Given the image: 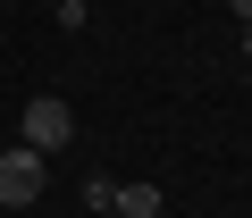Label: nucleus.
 <instances>
[{
    "mask_svg": "<svg viewBox=\"0 0 252 218\" xmlns=\"http://www.w3.org/2000/svg\"><path fill=\"white\" fill-rule=\"evenodd\" d=\"M42 185H51V160H42V151H26V143H9V151H0V210L42 201Z\"/></svg>",
    "mask_w": 252,
    "mask_h": 218,
    "instance_id": "nucleus-1",
    "label": "nucleus"
},
{
    "mask_svg": "<svg viewBox=\"0 0 252 218\" xmlns=\"http://www.w3.org/2000/svg\"><path fill=\"white\" fill-rule=\"evenodd\" d=\"M67 135H76V109H67L59 92H42V101H26V118H17V143H26V151H42V160H51V151H59Z\"/></svg>",
    "mask_w": 252,
    "mask_h": 218,
    "instance_id": "nucleus-2",
    "label": "nucleus"
},
{
    "mask_svg": "<svg viewBox=\"0 0 252 218\" xmlns=\"http://www.w3.org/2000/svg\"><path fill=\"white\" fill-rule=\"evenodd\" d=\"M109 210H118V218H160V210H168V193H160L152 176H135V185H118V193H109Z\"/></svg>",
    "mask_w": 252,
    "mask_h": 218,
    "instance_id": "nucleus-3",
    "label": "nucleus"
},
{
    "mask_svg": "<svg viewBox=\"0 0 252 218\" xmlns=\"http://www.w3.org/2000/svg\"><path fill=\"white\" fill-rule=\"evenodd\" d=\"M227 9H235V17H244V26H252V0H227Z\"/></svg>",
    "mask_w": 252,
    "mask_h": 218,
    "instance_id": "nucleus-4",
    "label": "nucleus"
},
{
    "mask_svg": "<svg viewBox=\"0 0 252 218\" xmlns=\"http://www.w3.org/2000/svg\"><path fill=\"white\" fill-rule=\"evenodd\" d=\"M244 59H252V26H244Z\"/></svg>",
    "mask_w": 252,
    "mask_h": 218,
    "instance_id": "nucleus-5",
    "label": "nucleus"
},
{
    "mask_svg": "<svg viewBox=\"0 0 252 218\" xmlns=\"http://www.w3.org/2000/svg\"><path fill=\"white\" fill-rule=\"evenodd\" d=\"M93 218H118V210H93Z\"/></svg>",
    "mask_w": 252,
    "mask_h": 218,
    "instance_id": "nucleus-6",
    "label": "nucleus"
},
{
    "mask_svg": "<svg viewBox=\"0 0 252 218\" xmlns=\"http://www.w3.org/2000/svg\"><path fill=\"white\" fill-rule=\"evenodd\" d=\"M9 9H17V0H9Z\"/></svg>",
    "mask_w": 252,
    "mask_h": 218,
    "instance_id": "nucleus-7",
    "label": "nucleus"
}]
</instances>
